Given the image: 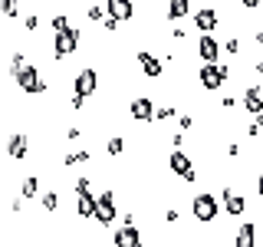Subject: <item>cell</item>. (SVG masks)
I'll list each match as a JSON object with an SVG mask.
<instances>
[{
    "label": "cell",
    "instance_id": "obj_14",
    "mask_svg": "<svg viewBox=\"0 0 263 247\" xmlns=\"http://www.w3.org/2000/svg\"><path fill=\"white\" fill-rule=\"evenodd\" d=\"M168 168L175 171L178 178H184V175H191V171H194V162H191V155H187L184 148H175V152L168 155Z\"/></svg>",
    "mask_w": 263,
    "mask_h": 247
},
{
    "label": "cell",
    "instance_id": "obj_34",
    "mask_svg": "<svg viewBox=\"0 0 263 247\" xmlns=\"http://www.w3.org/2000/svg\"><path fill=\"white\" fill-rule=\"evenodd\" d=\"M171 145H175V148H181V145H184V132H175V135H171Z\"/></svg>",
    "mask_w": 263,
    "mask_h": 247
},
{
    "label": "cell",
    "instance_id": "obj_25",
    "mask_svg": "<svg viewBox=\"0 0 263 247\" xmlns=\"http://www.w3.org/2000/svg\"><path fill=\"white\" fill-rule=\"evenodd\" d=\"M175 115H178V109H175V105H168V102L155 109V119H158V122H168V119H175Z\"/></svg>",
    "mask_w": 263,
    "mask_h": 247
},
{
    "label": "cell",
    "instance_id": "obj_23",
    "mask_svg": "<svg viewBox=\"0 0 263 247\" xmlns=\"http://www.w3.org/2000/svg\"><path fill=\"white\" fill-rule=\"evenodd\" d=\"M86 20H89V23H102V20H105V7H102V4L86 7Z\"/></svg>",
    "mask_w": 263,
    "mask_h": 247
},
{
    "label": "cell",
    "instance_id": "obj_38",
    "mask_svg": "<svg viewBox=\"0 0 263 247\" xmlns=\"http://www.w3.org/2000/svg\"><path fill=\"white\" fill-rule=\"evenodd\" d=\"M253 69H257L260 76H263V56H260V60H257V66H253Z\"/></svg>",
    "mask_w": 263,
    "mask_h": 247
},
{
    "label": "cell",
    "instance_id": "obj_8",
    "mask_svg": "<svg viewBox=\"0 0 263 247\" xmlns=\"http://www.w3.org/2000/svg\"><path fill=\"white\" fill-rule=\"evenodd\" d=\"M96 89H99V73L92 69V66H82L76 76H72V93H82V96L89 99Z\"/></svg>",
    "mask_w": 263,
    "mask_h": 247
},
{
    "label": "cell",
    "instance_id": "obj_18",
    "mask_svg": "<svg viewBox=\"0 0 263 247\" xmlns=\"http://www.w3.org/2000/svg\"><path fill=\"white\" fill-rule=\"evenodd\" d=\"M243 109L257 119V115H263V86H250L243 93Z\"/></svg>",
    "mask_w": 263,
    "mask_h": 247
},
{
    "label": "cell",
    "instance_id": "obj_20",
    "mask_svg": "<svg viewBox=\"0 0 263 247\" xmlns=\"http://www.w3.org/2000/svg\"><path fill=\"white\" fill-rule=\"evenodd\" d=\"M36 191H40V178L36 175H27V178H23V185H20V195L23 198H36Z\"/></svg>",
    "mask_w": 263,
    "mask_h": 247
},
{
    "label": "cell",
    "instance_id": "obj_35",
    "mask_svg": "<svg viewBox=\"0 0 263 247\" xmlns=\"http://www.w3.org/2000/svg\"><path fill=\"white\" fill-rule=\"evenodd\" d=\"M184 37H187V33H184V27H175V30H171V40H175V43H181Z\"/></svg>",
    "mask_w": 263,
    "mask_h": 247
},
{
    "label": "cell",
    "instance_id": "obj_28",
    "mask_svg": "<svg viewBox=\"0 0 263 247\" xmlns=\"http://www.w3.org/2000/svg\"><path fill=\"white\" fill-rule=\"evenodd\" d=\"M16 4H20V0H4V16H7V20L16 16Z\"/></svg>",
    "mask_w": 263,
    "mask_h": 247
},
{
    "label": "cell",
    "instance_id": "obj_24",
    "mask_svg": "<svg viewBox=\"0 0 263 247\" xmlns=\"http://www.w3.org/2000/svg\"><path fill=\"white\" fill-rule=\"evenodd\" d=\"M40 201H43V211H49V214L60 211V195H56V191H46L43 198H40Z\"/></svg>",
    "mask_w": 263,
    "mask_h": 247
},
{
    "label": "cell",
    "instance_id": "obj_19",
    "mask_svg": "<svg viewBox=\"0 0 263 247\" xmlns=\"http://www.w3.org/2000/svg\"><path fill=\"white\" fill-rule=\"evenodd\" d=\"M168 20H184L191 13V0H168Z\"/></svg>",
    "mask_w": 263,
    "mask_h": 247
},
{
    "label": "cell",
    "instance_id": "obj_13",
    "mask_svg": "<svg viewBox=\"0 0 263 247\" xmlns=\"http://www.w3.org/2000/svg\"><path fill=\"white\" fill-rule=\"evenodd\" d=\"M194 27L201 33H214L220 27V10H214V7H201V10L194 13Z\"/></svg>",
    "mask_w": 263,
    "mask_h": 247
},
{
    "label": "cell",
    "instance_id": "obj_5",
    "mask_svg": "<svg viewBox=\"0 0 263 247\" xmlns=\"http://www.w3.org/2000/svg\"><path fill=\"white\" fill-rule=\"evenodd\" d=\"M16 86H20L27 96H43L46 89H49V82H46L43 76H40V69H36V66L27 63V69H23L20 76H16Z\"/></svg>",
    "mask_w": 263,
    "mask_h": 247
},
{
    "label": "cell",
    "instance_id": "obj_6",
    "mask_svg": "<svg viewBox=\"0 0 263 247\" xmlns=\"http://www.w3.org/2000/svg\"><path fill=\"white\" fill-rule=\"evenodd\" d=\"M72 191H76V214L79 218H96V198L89 195V178H79L72 185Z\"/></svg>",
    "mask_w": 263,
    "mask_h": 247
},
{
    "label": "cell",
    "instance_id": "obj_32",
    "mask_svg": "<svg viewBox=\"0 0 263 247\" xmlns=\"http://www.w3.org/2000/svg\"><path fill=\"white\" fill-rule=\"evenodd\" d=\"M191 126H194V119H191V115H181V119H178V129H181V132H187Z\"/></svg>",
    "mask_w": 263,
    "mask_h": 247
},
{
    "label": "cell",
    "instance_id": "obj_40",
    "mask_svg": "<svg viewBox=\"0 0 263 247\" xmlns=\"http://www.w3.org/2000/svg\"><path fill=\"white\" fill-rule=\"evenodd\" d=\"M260 247H263V237H260Z\"/></svg>",
    "mask_w": 263,
    "mask_h": 247
},
{
    "label": "cell",
    "instance_id": "obj_15",
    "mask_svg": "<svg viewBox=\"0 0 263 247\" xmlns=\"http://www.w3.org/2000/svg\"><path fill=\"white\" fill-rule=\"evenodd\" d=\"M224 211L230 214V218H240V214H247V198L240 191H234L230 185H224Z\"/></svg>",
    "mask_w": 263,
    "mask_h": 247
},
{
    "label": "cell",
    "instance_id": "obj_7",
    "mask_svg": "<svg viewBox=\"0 0 263 247\" xmlns=\"http://www.w3.org/2000/svg\"><path fill=\"white\" fill-rule=\"evenodd\" d=\"M135 63L142 66L145 79H155V82H158L164 76V60H158V56L148 53V49H138V53H135Z\"/></svg>",
    "mask_w": 263,
    "mask_h": 247
},
{
    "label": "cell",
    "instance_id": "obj_22",
    "mask_svg": "<svg viewBox=\"0 0 263 247\" xmlns=\"http://www.w3.org/2000/svg\"><path fill=\"white\" fill-rule=\"evenodd\" d=\"M23 69H27V56H23V53H10V76L16 79Z\"/></svg>",
    "mask_w": 263,
    "mask_h": 247
},
{
    "label": "cell",
    "instance_id": "obj_30",
    "mask_svg": "<svg viewBox=\"0 0 263 247\" xmlns=\"http://www.w3.org/2000/svg\"><path fill=\"white\" fill-rule=\"evenodd\" d=\"M23 27H27V30L33 33V30H36V27H40V16H36V13H30V16H27V20H23Z\"/></svg>",
    "mask_w": 263,
    "mask_h": 247
},
{
    "label": "cell",
    "instance_id": "obj_10",
    "mask_svg": "<svg viewBox=\"0 0 263 247\" xmlns=\"http://www.w3.org/2000/svg\"><path fill=\"white\" fill-rule=\"evenodd\" d=\"M128 115L135 122H155V102L148 96H135L128 102Z\"/></svg>",
    "mask_w": 263,
    "mask_h": 247
},
{
    "label": "cell",
    "instance_id": "obj_29",
    "mask_svg": "<svg viewBox=\"0 0 263 247\" xmlns=\"http://www.w3.org/2000/svg\"><path fill=\"white\" fill-rule=\"evenodd\" d=\"M82 105H86V96H82V93H72V99H69V109H82Z\"/></svg>",
    "mask_w": 263,
    "mask_h": 247
},
{
    "label": "cell",
    "instance_id": "obj_4",
    "mask_svg": "<svg viewBox=\"0 0 263 247\" xmlns=\"http://www.w3.org/2000/svg\"><path fill=\"white\" fill-rule=\"evenodd\" d=\"M115 218H119V208H115V191H112V188H105V191L96 198V218L92 221H96L99 227H112Z\"/></svg>",
    "mask_w": 263,
    "mask_h": 247
},
{
    "label": "cell",
    "instance_id": "obj_37",
    "mask_svg": "<svg viewBox=\"0 0 263 247\" xmlns=\"http://www.w3.org/2000/svg\"><path fill=\"white\" fill-rule=\"evenodd\" d=\"M257 195H260V201H263V171H260V178H257Z\"/></svg>",
    "mask_w": 263,
    "mask_h": 247
},
{
    "label": "cell",
    "instance_id": "obj_36",
    "mask_svg": "<svg viewBox=\"0 0 263 247\" xmlns=\"http://www.w3.org/2000/svg\"><path fill=\"white\" fill-rule=\"evenodd\" d=\"M240 4H243V10H257L263 0H240Z\"/></svg>",
    "mask_w": 263,
    "mask_h": 247
},
{
    "label": "cell",
    "instance_id": "obj_11",
    "mask_svg": "<svg viewBox=\"0 0 263 247\" xmlns=\"http://www.w3.org/2000/svg\"><path fill=\"white\" fill-rule=\"evenodd\" d=\"M220 53H224V46H220L211 33H201V40H197V56H201V63H217Z\"/></svg>",
    "mask_w": 263,
    "mask_h": 247
},
{
    "label": "cell",
    "instance_id": "obj_31",
    "mask_svg": "<svg viewBox=\"0 0 263 247\" xmlns=\"http://www.w3.org/2000/svg\"><path fill=\"white\" fill-rule=\"evenodd\" d=\"M164 221H168V224H178V221H181V211L168 208V211H164Z\"/></svg>",
    "mask_w": 263,
    "mask_h": 247
},
{
    "label": "cell",
    "instance_id": "obj_12",
    "mask_svg": "<svg viewBox=\"0 0 263 247\" xmlns=\"http://www.w3.org/2000/svg\"><path fill=\"white\" fill-rule=\"evenodd\" d=\"M105 13L119 23H128V20H135V4L132 0H105Z\"/></svg>",
    "mask_w": 263,
    "mask_h": 247
},
{
    "label": "cell",
    "instance_id": "obj_27",
    "mask_svg": "<svg viewBox=\"0 0 263 247\" xmlns=\"http://www.w3.org/2000/svg\"><path fill=\"white\" fill-rule=\"evenodd\" d=\"M224 53H230V56H237V53H240V40H237V37H230L227 43H224Z\"/></svg>",
    "mask_w": 263,
    "mask_h": 247
},
{
    "label": "cell",
    "instance_id": "obj_9",
    "mask_svg": "<svg viewBox=\"0 0 263 247\" xmlns=\"http://www.w3.org/2000/svg\"><path fill=\"white\" fill-rule=\"evenodd\" d=\"M142 231H138V224H122L119 231L112 234V247H142Z\"/></svg>",
    "mask_w": 263,
    "mask_h": 247
},
{
    "label": "cell",
    "instance_id": "obj_3",
    "mask_svg": "<svg viewBox=\"0 0 263 247\" xmlns=\"http://www.w3.org/2000/svg\"><path fill=\"white\" fill-rule=\"evenodd\" d=\"M79 43H82V37H79V30H72V27L53 33V60H66V56L79 53Z\"/></svg>",
    "mask_w": 263,
    "mask_h": 247
},
{
    "label": "cell",
    "instance_id": "obj_1",
    "mask_svg": "<svg viewBox=\"0 0 263 247\" xmlns=\"http://www.w3.org/2000/svg\"><path fill=\"white\" fill-rule=\"evenodd\" d=\"M191 214H194L197 224H214V218L220 214V201L211 191H201L191 198Z\"/></svg>",
    "mask_w": 263,
    "mask_h": 247
},
{
    "label": "cell",
    "instance_id": "obj_33",
    "mask_svg": "<svg viewBox=\"0 0 263 247\" xmlns=\"http://www.w3.org/2000/svg\"><path fill=\"white\" fill-rule=\"evenodd\" d=\"M79 135H82V132H79V126H69V129H66V138H69V142H76Z\"/></svg>",
    "mask_w": 263,
    "mask_h": 247
},
{
    "label": "cell",
    "instance_id": "obj_2",
    "mask_svg": "<svg viewBox=\"0 0 263 247\" xmlns=\"http://www.w3.org/2000/svg\"><path fill=\"white\" fill-rule=\"evenodd\" d=\"M197 79H201V89L217 93V89H224V82L230 79V66H224V63H204L201 73H197Z\"/></svg>",
    "mask_w": 263,
    "mask_h": 247
},
{
    "label": "cell",
    "instance_id": "obj_17",
    "mask_svg": "<svg viewBox=\"0 0 263 247\" xmlns=\"http://www.w3.org/2000/svg\"><path fill=\"white\" fill-rule=\"evenodd\" d=\"M230 237H234V247H257V224L243 221V224L237 227Z\"/></svg>",
    "mask_w": 263,
    "mask_h": 247
},
{
    "label": "cell",
    "instance_id": "obj_21",
    "mask_svg": "<svg viewBox=\"0 0 263 247\" xmlns=\"http://www.w3.org/2000/svg\"><path fill=\"white\" fill-rule=\"evenodd\" d=\"M105 152H109L112 158H119V155L125 152V138H122V135H112L109 142H105Z\"/></svg>",
    "mask_w": 263,
    "mask_h": 247
},
{
    "label": "cell",
    "instance_id": "obj_16",
    "mask_svg": "<svg viewBox=\"0 0 263 247\" xmlns=\"http://www.w3.org/2000/svg\"><path fill=\"white\" fill-rule=\"evenodd\" d=\"M27 152H30L27 132H10V138H7V155H10L13 162H20V158H27Z\"/></svg>",
    "mask_w": 263,
    "mask_h": 247
},
{
    "label": "cell",
    "instance_id": "obj_39",
    "mask_svg": "<svg viewBox=\"0 0 263 247\" xmlns=\"http://www.w3.org/2000/svg\"><path fill=\"white\" fill-rule=\"evenodd\" d=\"M253 40H257V43L263 46V30H257V37H253Z\"/></svg>",
    "mask_w": 263,
    "mask_h": 247
},
{
    "label": "cell",
    "instance_id": "obj_26",
    "mask_svg": "<svg viewBox=\"0 0 263 247\" xmlns=\"http://www.w3.org/2000/svg\"><path fill=\"white\" fill-rule=\"evenodd\" d=\"M60 30H69V16H66V13L53 16V33H60Z\"/></svg>",
    "mask_w": 263,
    "mask_h": 247
}]
</instances>
